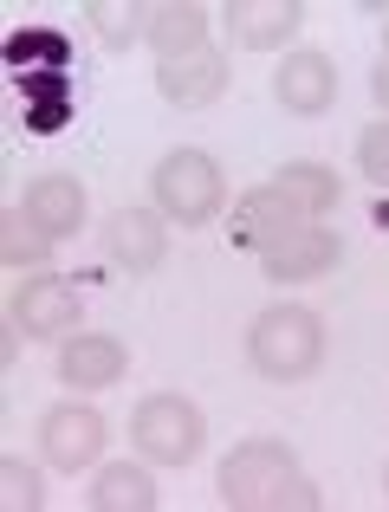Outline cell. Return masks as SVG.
Here are the masks:
<instances>
[{
    "mask_svg": "<svg viewBox=\"0 0 389 512\" xmlns=\"http://www.w3.org/2000/svg\"><path fill=\"white\" fill-rule=\"evenodd\" d=\"M370 91H377V104L389 111V65H377V72H370Z\"/></svg>",
    "mask_w": 389,
    "mask_h": 512,
    "instance_id": "cell-23",
    "label": "cell"
},
{
    "mask_svg": "<svg viewBox=\"0 0 389 512\" xmlns=\"http://www.w3.org/2000/svg\"><path fill=\"white\" fill-rule=\"evenodd\" d=\"M156 506H163V493H156L150 467L117 461L91 474V512H156Z\"/></svg>",
    "mask_w": 389,
    "mask_h": 512,
    "instance_id": "cell-16",
    "label": "cell"
},
{
    "mask_svg": "<svg viewBox=\"0 0 389 512\" xmlns=\"http://www.w3.org/2000/svg\"><path fill=\"white\" fill-rule=\"evenodd\" d=\"M13 208H20L46 240H72L78 227H85V182H78V175H33Z\"/></svg>",
    "mask_w": 389,
    "mask_h": 512,
    "instance_id": "cell-11",
    "label": "cell"
},
{
    "mask_svg": "<svg viewBox=\"0 0 389 512\" xmlns=\"http://www.w3.org/2000/svg\"><path fill=\"white\" fill-rule=\"evenodd\" d=\"M52 247H59V240H46V234H39V227L26 221L20 208L0 214V260H7V266H20V273H46Z\"/></svg>",
    "mask_w": 389,
    "mask_h": 512,
    "instance_id": "cell-18",
    "label": "cell"
},
{
    "mask_svg": "<svg viewBox=\"0 0 389 512\" xmlns=\"http://www.w3.org/2000/svg\"><path fill=\"white\" fill-rule=\"evenodd\" d=\"M85 20L98 26L111 46H130L137 33H150V13H143V0H91Z\"/></svg>",
    "mask_w": 389,
    "mask_h": 512,
    "instance_id": "cell-20",
    "label": "cell"
},
{
    "mask_svg": "<svg viewBox=\"0 0 389 512\" xmlns=\"http://www.w3.org/2000/svg\"><path fill=\"white\" fill-rule=\"evenodd\" d=\"M273 188H286V195L299 201L312 221H318V214H331V208L344 201V182H338V175H331L325 163H286V169L273 175Z\"/></svg>",
    "mask_w": 389,
    "mask_h": 512,
    "instance_id": "cell-17",
    "label": "cell"
},
{
    "mask_svg": "<svg viewBox=\"0 0 389 512\" xmlns=\"http://www.w3.org/2000/svg\"><path fill=\"white\" fill-rule=\"evenodd\" d=\"M150 52H156V65H169V59H195V52H208V13L195 7V0H176V7H163V13H150Z\"/></svg>",
    "mask_w": 389,
    "mask_h": 512,
    "instance_id": "cell-15",
    "label": "cell"
},
{
    "mask_svg": "<svg viewBox=\"0 0 389 512\" xmlns=\"http://www.w3.org/2000/svg\"><path fill=\"white\" fill-rule=\"evenodd\" d=\"M318 506H325V493H318V487H312L305 474H292L286 487L273 493V512H318Z\"/></svg>",
    "mask_w": 389,
    "mask_h": 512,
    "instance_id": "cell-22",
    "label": "cell"
},
{
    "mask_svg": "<svg viewBox=\"0 0 389 512\" xmlns=\"http://www.w3.org/2000/svg\"><path fill=\"white\" fill-rule=\"evenodd\" d=\"M104 260L117 266V273H156V266L169 260V221L163 208H117L111 221H104Z\"/></svg>",
    "mask_w": 389,
    "mask_h": 512,
    "instance_id": "cell-8",
    "label": "cell"
},
{
    "mask_svg": "<svg viewBox=\"0 0 389 512\" xmlns=\"http://www.w3.org/2000/svg\"><path fill=\"white\" fill-rule=\"evenodd\" d=\"M383 493H389V467H383Z\"/></svg>",
    "mask_w": 389,
    "mask_h": 512,
    "instance_id": "cell-25",
    "label": "cell"
},
{
    "mask_svg": "<svg viewBox=\"0 0 389 512\" xmlns=\"http://www.w3.org/2000/svg\"><path fill=\"white\" fill-rule=\"evenodd\" d=\"M338 260H344V240L331 234L325 221H312L292 240H279L273 253H260V273L273 279V286H305V279H325Z\"/></svg>",
    "mask_w": 389,
    "mask_h": 512,
    "instance_id": "cell-10",
    "label": "cell"
},
{
    "mask_svg": "<svg viewBox=\"0 0 389 512\" xmlns=\"http://www.w3.org/2000/svg\"><path fill=\"white\" fill-rule=\"evenodd\" d=\"M273 98L286 104L292 117H325L331 98H338V65H331V52L292 46L286 59H279V72H273Z\"/></svg>",
    "mask_w": 389,
    "mask_h": 512,
    "instance_id": "cell-9",
    "label": "cell"
},
{
    "mask_svg": "<svg viewBox=\"0 0 389 512\" xmlns=\"http://www.w3.org/2000/svg\"><path fill=\"white\" fill-rule=\"evenodd\" d=\"M124 370H130V350L117 338H104V331H78V338L59 344V383L78 389V396H85V389L124 383Z\"/></svg>",
    "mask_w": 389,
    "mask_h": 512,
    "instance_id": "cell-12",
    "label": "cell"
},
{
    "mask_svg": "<svg viewBox=\"0 0 389 512\" xmlns=\"http://www.w3.org/2000/svg\"><path fill=\"white\" fill-rule=\"evenodd\" d=\"M156 91L169 104H182V111H201V104H214L227 91V59L214 46L195 52V59H169V65H156Z\"/></svg>",
    "mask_w": 389,
    "mask_h": 512,
    "instance_id": "cell-14",
    "label": "cell"
},
{
    "mask_svg": "<svg viewBox=\"0 0 389 512\" xmlns=\"http://www.w3.org/2000/svg\"><path fill=\"white\" fill-rule=\"evenodd\" d=\"M299 227H312V214H305L286 188H273V182H266V188H247V195L234 201V247L253 253V260H260V253H273L279 240H292Z\"/></svg>",
    "mask_w": 389,
    "mask_h": 512,
    "instance_id": "cell-7",
    "label": "cell"
},
{
    "mask_svg": "<svg viewBox=\"0 0 389 512\" xmlns=\"http://www.w3.org/2000/svg\"><path fill=\"white\" fill-rule=\"evenodd\" d=\"M383 65H389V26H383Z\"/></svg>",
    "mask_w": 389,
    "mask_h": 512,
    "instance_id": "cell-24",
    "label": "cell"
},
{
    "mask_svg": "<svg viewBox=\"0 0 389 512\" xmlns=\"http://www.w3.org/2000/svg\"><path fill=\"white\" fill-rule=\"evenodd\" d=\"M201 435H208V415H201L189 396H176V389H156V396H143L137 409H130V448L156 467L195 461Z\"/></svg>",
    "mask_w": 389,
    "mask_h": 512,
    "instance_id": "cell-3",
    "label": "cell"
},
{
    "mask_svg": "<svg viewBox=\"0 0 389 512\" xmlns=\"http://www.w3.org/2000/svg\"><path fill=\"white\" fill-rule=\"evenodd\" d=\"M292 474H299V461H292L286 441L253 435V441H234V448L221 454L214 493H221V506H234V512H260V506H273V493L286 487Z\"/></svg>",
    "mask_w": 389,
    "mask_h": 512,
    "instance_id": "cell-4",
    "label": "cell"
},
{
    "mask_svg": "<svg viewBox=\"0 0 389 512\" xmlns=\"http://www.w3.org/2000/svg\"><path fill=\"white\" fill-rule=\"evenodd\" d=\"M104 415L91 409V402H52L46 415H39V454H46V467H59V474H78V467H98L104 454Z\"/></svg>",
    "mask_w": 389,
    "mask_h": 512,
    "instance_id": "cell-6",
    "label": "cell"
},
{
    "mask_svg": "<svg viewBox=\"0 0 389 512\" xmlns=\"http://www.w3.org/2000/svg\"><path fill=\"white\" fill-rule=\"evenodd\" d=\"M247 363L266 383H305L325 363V325L312 305H266L247 331Z\"/></svg>",
    "mask_w": 389,
    "mask_h": 512,
    "instance_id": "cell-1",
    "label": "cell"
},
{
    "mask_svg": "<svg viewBox=\"0 0 389 512\" xmlns=\"http://www.w3.org/2000/svg\"><path fill=\"white\" fill-rule=\"evenodd\" d=\"M78 312H85V299L65 273H26L7 292V325H20V338L39 344H65L78 331Z\"/></svg>",
    "mask_w": 389,
    "mask_h": 512,
    "instance_id": "cell-5",
    "label": "cell"
},
{
    "mask_svg": "<svg viewBox=\"0 0 389 512\" xmlns=\"http://www.w3.org/2000/svg\"><path fill=\"white\" fill-rule=\"evenodd\" d=\"M299 26H305L299 0H234V7H227V33L247 52H279Z\"/></svg>",
    "mask_w": 389,
    "mask_h": 512,
    "instance_id": "cell-13",
    "label": "cell"
},
{
    "mask_svg": "<svg viewBox=\"0 0 389 512\" xmlns=\"http://www.w3.org/2000/svg\"><path fill=\"white\" fill-rule=\"evenodd\" d=\"M357 169H364L377 188H389V117H383V124H370L364 137H357Z\"/></svg>",
    "mask_w": 389,
    "mask_h": 512,
    "instance_id": "cell-21",
    "label": "cell"
},
{
    "mask_svg": "<svg viewBox=\"0 0 389 512\" xmlns=\"http://www.w3.org/2000/svg\"><path fill=\"white\" fill-rule=\"evenodd\" d=\"M0 506L7 512L46 506V480H39V467H26V454H0Z\"/></svg>",
    "mask_w": 389,
    "mask_h": 512,
    "instance_id": "cell-19",
    "label": "cell"
},
{
    "mask_svg": "<svg viewBox=\"0 0 389 512\" xmlns=\"http://www.w3.org/2000/svg\"><path fill=\"white\" fill-rule=\"evenodd\" d=\"M227 201L221 163L208 150H169L150 175V208H163V221L176 227H208Z\"/></svg>",
    "mask_w": 389,
    "mask_h": 512,
    "instance_id": "cell-2",
    "label": "cell"
}]
</instances>
